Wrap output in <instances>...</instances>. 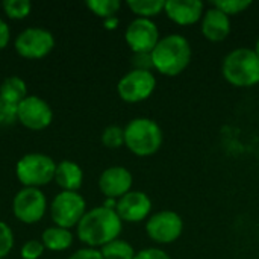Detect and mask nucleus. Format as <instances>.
Wrapping results in <instances>:
<instances>
[{
    "label": "nucleus",
    "mask_w": 259,
    "mask_h": 259,
    "mask_svg": "<svg viewBox=\"0 0 259 259\" xmlns=\"http://www.w3.org/2000/svg\"><path fill=\"white\" fill-rule=\"evenodd\" d=\"M85 5L94 15L103 20L115 17V14L121 8V3L118 0H88Z\"/></svg>",
    "instance_id": "nucleus-22"
},
{
    "label": "nucleus",
    "mask_w": 259,
    "mask_h": 259,
    "mask_svg": "<svg viewBox=\"0 0 259 259\" xmlns=\"http://www.w3.org/2000/svg\"><path fill=\"white\" fill-rule=\"evenodd\" d=\"M203 3L199 0H167L164 12L176 24L191 26L203 17Z\"/></svg>",
    "instance_id": "nucleus-15"
},
{
    "label": "nucleus",
    "mask_w": 259,
    "mask_h": 259,
    "mask_svg": "<svg viewBox=\"0 0 259 259\" xmlns=\"http://www.w3.org/2000/svg\"><path fill=\"white\" fill-rule=\"evenodd\" d=\"M124 39L134 53H152L159 42V29L150 18H135L124 32Z\"/></svg>",
    "instance_id": "nucleus-12"
},
{
    "label": "nucleus",
    "mask_w": 259,
    "mask_h": 259,
    "mask_svg": "<svg viewBox=\"0 0 259 259\" xmlns=\"http://www.w3.org/2000/svg\"><path fill=\"white\" fill-rule=\"evenodd\" d=\"M76 229L77 238L87 247L102 249L118 238L123 229V222L115 209H109L102 205L87 211Z\"/></svg>",
    "instance_id": "nucleus-1"
},
{
    "label": "nucleus",
    "mask_w": 259,
    "mask_h": 259,
    "mask_svg": "<svg viewBox=\"0 0 259 259\" xmlns=\"http://www.w3.org/2000/svg\"><path fill=\"white\" fill-rule=\"evenodd\" d=\"M103 259H134L137 252L135 249L124 240H114L111 243H108L106 246H103L102 249H99Z\"/></svg>",
    "instance_id": "nucleus-20"
},
{
    "label": "nucleus",
    "mask_w": 259,
    "mask_h": 259,
    "mask_svg": "<svg viewBox=\"0 0 259 259\" xmlns=\"http://www.w3.org/2000/svg\"><path fill=\"white\" fill-rule=\"evenodd\" d=\"M132 65H134V70L152 71L153 70L152 53H134V56H132Z\"/></svg>",
    "instance_id": "nucleus-29"
},
{
    "label": "nucleus",
    "mask_w": 259,
    "mask_h": 259,
    "mask_svg": "<svg viewBox=\"0 0 259 259\" xmlns=\"http://www.w3.org/2000/svg\"><path fill=\"white\" fill-rule=\"evenodd\" d=\"M250 5H252L250 0H223V2H214L212 3V6L219 8L220 11H223L229 17L246 11Z\"/></svg>",
    "instance_id": "nucleus-25"
},
{
    "label": "nucleus",
    "mask_w": 259,
    "mask_h": 259,
    "mask_svg": "<svg viewBox=\"0 0 259 259\" xmlns=\"http://www.w3.org/2000/svg\"><path fill=\"white\" fill-rule=\"evenodd\" d=\"M11 39V29L8 26V23L0 17V50H3Z\"/></svg>",
    "instance_id": "nucleus-32"
},
{
    "label": "nucleus",
    "mask_w": 259,
    "mask_h": 259,
    "mask_svg": "<svg viewBox=\"0 0 259 259\" xmlns=\"http://www.w3.org/2000/svg\"><path fill=\"white\" fill-rule=\"evenodd\" d=\"M202 33L212 42H220L231 33V18L223 11L211 6L202 17Z\"/></svg>",
    "instance_id": "nucleus-16"
},
{
    "label": "nucleus",
    "mask_w": 259,
    "mask_h": 259,
    "mask_svg": "<svg viewBox=\"0 0 259 259\" xmlns=\"http://www.w3.org/2000/svg\"><path fill=\"white\" fill-rule=\"evenodd\" d=\"M58 187L62 191H76L82 187L83 182V170L80 168L79 164L64 159L56 164V171H55V179H53Z\"/></svg>",
    "instance_id": "nucleus-17"
},
{
    "label": "nucleus",
    "mask_w": 259,
    "mask_h": 259,
    "mask_svg": "<svg viewBox=\"0 0 259 259\" xmlns=\"http://www.w3.org/2000/svg\"><path fill=\"white\" fill-rule=\"evenodd\" d=\"M12 247H14V234L5 222H0V259L6 258L11 253Z\"/></svg>",
    "instance_id": "nucleus-26"
},
{
    "label": "nucleus",
    "mask_w": 259,
    "mask_h": 259,
    "mask_svg": "<svg viewBox=\"0 0 259 259\" xmlns=\"http://www.w3.org/2000/svg\"><path fill=\"white\" fill-rule=\"evenodd\" d=\"M162 129L147 117L131 120L124 127V146L137 156L155 155L162 146Z\"/></svg>",
    "instance_id": "nucleus-3"
},
{
    "label": "nucleus",
    "mask_w": 259,
    "mask_h": 259,
    "mask_svg": "<svg viewBox=\"0 0 259 259\" xmlns=\"http://www.w3.org/2000/svg\"><path fill=\"white\" fill-rule=\"evenodd\" d=\"M56 162L44 153H27L15 165V176L26 188H39L55 179Z\"/></svg>",
    "instance_id": "nucleus-5"
},
{
    "label": "nucleus",
    "mask_w": 259,
    "mask_h": 259,
    "mask_svg": "<svg viewBox=\"0 0 259 259\" xmlns=\"http://www.w3.org/2000/svg\"><path fill=\"white\" fill-rule=\"evenodd\" d=\"M255 52H256V55L259 56V36H258V39H256V44H255V49H253Z\"/></svg>",
    "instance_id": "nucleus-34"
},
{
    "label": "nucleus",
    "mask_w": 259,
    "mask_h": 259,
    "mask_svg": "<svg viewBox=\"0 0 259 259\" xmlns=\"http://www.w3.org/2000/svg\"><path fill=\"white\" fill-rule=\"evenodd\" d=\"M117 24H118V18L117 17H111V18L105 20V27L106 29H115Z\"/></svg>",
    "instance_id": "nucleus-33"
},
{
    "label": "nucleus",
    "mask_w": 259,
    "mask_h": 259,
    "mask_svg": "<svg viewBox=\"0 0 259 259\" xmlns=\"http://www.w3.org/2000/svg\"><path fill=\"white\" fill-rule=\"evenodd\" d=\"M14 217L24 225L41 222L47 212V199L39 188L23 187L12 199Z\"/></svg>",
    "instance_id": "nucleus-7"
},
{
    "label": "nucleus",
    "mask_w": 259,
    "mask_h": 259,
    "mask_svg": "<svg viewBox=\"0 0 259 259\" xmlns=\"http://www.w3.org/2000/svg\"><path fill=\"white\" fill-rule=\"evenodd\" d=\"M27 96L29 94H27L26 82L18 76H9L0 85V99H3L11 105L18 106V103L23 102Z\"/></svg>",
    "instance_id": "nucleus-19"
},
{
    "label": "nucleus",
    "mask_w": 259,
    "mask_h": 259,
    "mask_svg": "<svg viewBox=\"0 0 259 259\" xmlns=\"http://www.w3.org/2000/svg\"><path fill=\"white\" fill-rule=\"evenodd\" d=\"M222 73L234 87H253L259 83V56L253 49H235L225 56Z\"/></svg>",
    "instance_id": "nucleus-4"
},
{
    "label": "nucleus",
    "mask_w": 259,
    "mask_h": 259,
    "mask_svg": "<svg viewBox=\"0 0 259 259\" xmlns=\"http://www.w3.org/2000/svg\"><path fill=\"white\" fill-rule=\"evenodd\" d=\"M129 9L138 15V18H152L161 14L165 8L164 0H129Z\"/></svg>",
    "instance_id": "nucleus-21"
},
{
    "label": "nucleus",
    "mask_w": 259,
    "mask_h": 259,
    "mask_svg": "<svg viewBox=\"0 0 259 259\" xmlns=\"http://www.w3.org/2000/svg\"><path fill=\"white\" fill-rule=\"evenodd\" d=\"M5 14L12 20H23L30 14L32 3L29 0H5L2 3Z\"/></svg>",
    "instance_id": "nucleus-23"
},
{
    "label": "nucleus",
    "mask_w": 259,
    "mask_h": 259,
    "mask_svg": "<svg viewBox=\"0 0 259 259\" xmlns=\"http://www.w3.org/2000/svg\"><path fill=\"white\" fill-rule=\"evenodd\" d=\"M46 247L42 246L41 241L38 240H29L23 244L21 250H20V255L23 259H39L42 256Z\"/></svg>",
    "instance_id": "nucleus-27"
},
{
    "label": "nucleus",
    "mask_w": 259,
    "mask_h": 259,
    "mask_svg": "<svg viewBox=\"0 0 259 259\" xmlns=\"http://www.w3.org/2000/svg\"><path fill=\"white\" fill-rule=\"evenodd\" d=\"M17 121V106L0 99V126H9Z\"/></svg>",
    "instance_id": "nucleus-28"
},
{
    "label": "nucleus",
    "mask_w": 259,
    "mask_h": 259,
    "mask_svg": "<svg viewBox=\"0 0 259 259\" xmlns=\"http://www.w3.org/2000/svg\"><path fill=\"white\" fill-rule=\"evenodd\" d=\"M49 212L55 226L71 229L76 228L85 215L87 202L76 191H61L52 200Z\"/></svg>",
    "instance_id": "nucleus-6"
},
{
    "label": "nucleus",
    "mask_w": 259,
    "mask_h": 259,
    "mask_svg": "<svg viewBox=\"0 0 259 259\" xmlns=\"http://www.w3.org/2000/svg\"><path fill=\"white\" fill-rule=\"evenodd\" d=\"M132 173L121 165L108 167L99 178V188L106 199H121L124 194L132 191Z\"/></svg>",
    "instance_id": "nucleus-13"
},
{
    "label": "nucleus",
    "mask_w": 259,
    "mask_h": 259,
    "mask_svg": "<svg viewBox=\"0 0 259 259\" xmlns=\"http://www.w3.org/2000/svg\"><path fill=\"white\" fill-rule=\"evenodd\" d=\"M17 121L26 129L44 131L53 121V111L44 99L27 96L17 106Z\"/></svg>",
    "instance_id": "nucleus-11"
},
{
    "label": "nucleus",
    "mask_w": 259,
    "mask_h": 259,
    "mask_svg": "<svg viewBox=\"0 0 259 259\" xmlns=\"http://www.w3.org/2000/svg\"><path fill=\"white\" fill-rule=\"evenodd\" d=\"M42 246L50 252H64L73 244V234L70 229H64L59 226L47 228L41 235Z\"/></svg>",
    "instance_id": "nucleus-18"
},
{
    "label": "nucleus",
    "mask_w": 259,
    "mask_h": 259,
    "mask_svg": "<svg viewBox=\"0 0 259 259\" xmlns=\"http://www.w3.org/2000/svg\"><path fill=\"white\" fill-rule=\"evenodd\" d=\"M68 259H103L99 249H91V247H83L76 250Z\"/></svg>",
    "instance_id": "nucleus-31"
},
{
    "label": "nucleus",
    "mask_w": 259,
    "mask_h": 259,
    "mask_svg": "<svg viewBox=\"0 0 259 259\" xmlns=\"http://www.w3.org/2000/svg\"><path fill=\"white\" fill-rule=\"evenodd\" d=\"M152 211V200L143 191H129L117 200L115 212L126 223H138L149 219Z\"/></svg>",
    "instance_id": "nucleus-14"
},
{
    "label": "nucleus",
    "mask_w": 259,
    "mask_h": 259,
    "mask_svg": "<svg viewBox=\"0 0 259 259\" xmlns=\"http://www.w3.org/2000/svg\"><path fill=\"white\" fill-rule=\"evenodd\" d=\"M134 259H171L167 252L161 250V249H156V247H149V249H143L140 250L135 258Z\"/></svg>",
    "instance_id": "nucleus-30"
},
{
    "label": "nucleus",
    "mask_w": 259,
    "mask_h": 259,
    "mask_svg": "<svg viewBox=\"0 0 259 259\" xmlns=\"http://www.w3.org/2000/svg\"><path fill=\"white\" fill-rule=\"evenodd\" d=\"M156 88V77L152 71L131 70L117 83V93L127 103L147 100Z\"/></svg>",
    "instance_id": "nucleus-9"
},
{
    "label": "nucleus",
    "mask_w": 259,
    "mask_h": 259,
    "mask_svg": "<svg viewBox=\"0 0 259 259\" xmlns=\"http://www.w3.org/2000/svg\"><path fill=\"white\" fill-rule=\"evenodd\" d=\"M102 143L108 149H118L124 146V127L111 124L102 132Z\"/></svg>",
    "instance_id": "nucleus-24"
},
{
    "label": "nucleus",
    "mask_w": 259,
    "mask_h": 259,
    "mask_svg": "<svg viewBox=\"0 0 259 259\" xmlns=\"http://www.w3.org/2000/svg\"><path fill=\"white\" fill-rule=\"evenodd\" d=\"M153 68L164 76L181 74L191 61V46L179 33H170L159 39L152 50Z\"/></svg>",
    "instance_id": "nucleus-2"
},
{
    "label": "nucleus",
    "mask_w": 259,
    "mask_h": 259,
    "mask_svg": "<svg viewBox=\"0 0 259 259\" xmlns=\"http://www.w3.org/2000/svg\"><path fill=\"white\" fill-rule=\"evenodd\" d=\"M184 231V220L175 211H161L147 219L146 232L150 240L159 244L175 243Z\"/></svg>",
    "instance_id": "nucleus-10"
},
{
    "label": "nucleus",
    "mask_w": 259,
    "mask_h": 259,
    "mask_svg": "<svg viewBox=\"0 0 259 259\" xmlns=\"http://www.w3.org/2000/svg\"><path fill=\"white\" fill-rule=\"evenodd\" d=\"M14 47L15 52L24 59H41L53 50L55 38L47 29L27 27L17 35Z\"/></svg>",
    "instance_id": "nucleus-8"
}]
</instances>
